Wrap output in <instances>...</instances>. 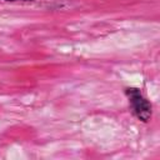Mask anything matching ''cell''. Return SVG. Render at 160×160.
Here are the masks:
<instances>
[{"label": "cell", "mask_w": 160, "mask_h": 160, "mask_svg": "<svg viewBox=\"0 0 160 160\" xmlns=\"http://www.w3.org/2000/svg\"><path fill=\"white\" fill-rule=\"evenodd\" d=\"M125 95L129 99V106L132 115L142 122H149L152 116V106L150 101L141 94L140 89L126 88Z\"/></svg>", "instance_id": "1"}, {"label": "cell", "mask_w": 160, "mask_h": 160, "mask_svg": "<svg viewBox=\"0 0 160 160\" xmlns=\"http://www.w3.org/2000/svg\"><path fill=\"white\" fill-rule=\"evenodd\" d=\"M4 1H8V2H14V1H22V2H31L34 0H4Z\"/></svg>", "instance_id": "2"}]
</instances>
